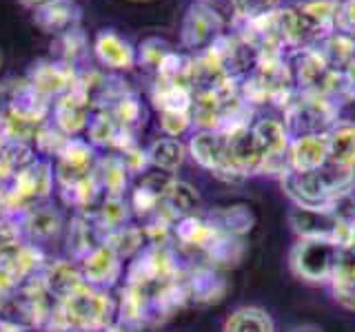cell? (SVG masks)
Instances as JSON below:
<instances>
[{"instance_id": "10", "label": "cell", "mask_w": 355, "mask_h": 332, "mask_svg": "<svg viewBox=\"0 0 355 332\" xmlns=\"http://www.w3.org/2000/svg\"><path fill=\"white\" fill-rule=\"evenodd\" d=\"M78 9L71 0H51V3L38 7L36 22L44 31L55 33V36H64L73 29H78Z\"/></svg>"}, {"instance_id": "20", "label": "cell", "mask_w": 355, "mask_h": 332, "mask_svg": "<svg viewBox=\"0 0 355 332\" xmlns=\"http://www.w3.org/2000/svg\"><path fill=\"white\" fill-rule=\"evenodd\" d=\"M85 104L87 100L78 93V89L62 100V104L58 107V118L67 131H78L85 124Z\"/></svg>"}, {"instance_id": "29", "label": "cell", "mask_w": 355, "mask_h": 332, "mask_svg": "<svg viewBox=\"0 0 355 332\" xmlns=\"http://www.w3.org/2000/svg\"><path fill=\"white\" fill-rule=\"evenodd\" d=\"M25 5H31V7H42V5H47L51 3V0H22Z\"/></svg>"}, {"instance_id": "2", "label": "cell", "mask_w": 355, "mask_h": 332, "mask_svg": "<svg viewBox=\"0 0 355 332\" xmlns=\"http://www.w3.org/2000/svg\"><path fill=\"white\" fill-rule=\"evenodd\" d=\"M293 206L329 208L340 195L355 191V166L327 162L315 171H291L280 180Z\"/></svg>"}, {"instance_id": "18", "label": "cell", "mask_w": 355, "mask_h": 332, "mask_svg": "<svg viewBox=\"0 0 355 332\" xmlns=\"http://www.w3.org/2000/svg\"><path fill=\"white\" fill-rule=\"evenodd\" d=\"M236 27L260 20L282 7V0H229Z\"/></svg>"}, {"instance_id": "24", "label": "cell", "mask_w": 355, "mask_h": 332, "mask_svg": "<svg viewBox=\"0 0 355 332\" xmlns=\"http://www.w3.org/2000/svg\"><path fill=\"white\" fill-rule=\"evenodd\" d=\"M336 29L355 38V0H338Z\"/></svg>"}, {"instance_id": "6", "label": "cell", "mask_w": 355, "mask_h": 332, "mask_svg": "<svg viewBox=\"0 0 355 332\" xmlns=\"http://www.w3.org/2000/svg\"><path fill=\"white\" fill-rule=\"evenodd\" d=\"M222 33H225V20L209 3H196L189 7L182 22V44L184 49L202 53L209 49Z\"/></svg>"}, {"instance_id": "5", "label": "cell", "mask_w": 355, "mask_h": 332, "mask_svg": "<svg viewBox=\"0 0 355 332\" xmlns=\"http://www.w3.org/2000/svg\"><path fill=\"white\" fill-rule=\"evenodd\" d=\"M336 255L338 246L331 239H297L288 255V266L297 279L329 286L333 279V268H336Z\"/></svg>"}, {"instance_id": "15", "label": "cell", "mask_w": 355, "mask_h": 332, "mask_svg": "<svg viewBox=\"0 0 355 332\" xmlns=\"http://www.w3.org/2000/svg\"><path fill=\"white\" fill-rule=\"evenodd\" d=\"M222 332H275V324L266 310L244 306L227 317Z\"/></svg>"}, {"instance_id": "13", "label": "cell", "mask_w": 355, "mask_h": 332, "mask_svg": "<svg viewBox=\"0 0 355 332\" xmlns=\"http://www.w3.org/2000/svg\"><path fill=\"white\" fill-rule=\"evenodd\" d=\"M31 89L38 95H55L73 89V71L69 64H40L31 77Z\"/></svg>"}, {"instance_id": "11", "label": "cell", "mask_w": 355, "mask_h": 332, "mask_svg": "<svg viewBox=\"0 0 355 332\" xmlns=\"http://www.w3.org/2000/svg\"><path fill=\"white\" fill-rule=\"evenodd\" d=\"M329 160L342 166H355V122L338 120L327 133Z\"/></svg>"}, {"instance_id": "30", "label": "cell", "mask_w": 355, "mask_h": 332, "mask_svg": "<svg viewBox=\"0 0 355 332\" xmlns=\"http://www.w3.org/2000/svg\"><path fill=\"white\" fill-rule=\"evenodd\" d=\"M353 243H355V221H353Z\"/></svg>"}, {"instance_id": "7", "label": "cell", "mask_w": 355, "mask_h": 332, "mask_svg": "<svg viewBox=\"0 0 355 332\" xmlns=\"http://www.w3.org/2000/svg\"><path fill=\"white\" fill-rule=\"evenodd\" d=\"M189 151L202 169L227 182H236L227 160V136L222 131H198L189 142Z\"/></svg>"}, {"instance_id": "17", "label": "cell", "mask_w": 355, "mask_h": 332, "mask_svg": "<svg viewBox=\"0 0 355 332\" xmlns=\"http://www.w3.org/2000/svg\"><path fill=\"white\" fill-rule=\"evenodd\" d=\"M153 102L160 111H189L191 113L193 93L187 86L158 80V84L153 89Z\"/></svg>"}, {"instance_id": "19", "label": "cell", "mask_w": 355, "mask_h": 332, "mask_svg": "<svg viewBox=\"0 0 355 332\" xmlns=\"http://www.w3.org/2000/svg\"><path fill=\"white\" fill-rule=\"evenodd\" d=\"M211 224H214L220 232H225V235L238 237L251 228L253 217L244 206H231V208H222L216 221H211Z\"/></svg>"}, {"instance_id": "12", "label": "cell", "mask_w": 355, "mask_h": 332, "mask_svg": "<svg viewBox=\"0 0 355 332\" xmlns=\"http://www.w3.org/2000/svg\"><path fill=\"white\" fill-rule=\"evenodd\" d=\"M313 49L329 66L344 71V66L355 58V38L336 29L322 38Z\"/></svg>"}, {"instance_id": "21", "label": "cell", "mask_w": 355, "mask_h": 332, "mask_svg": "<svg viewBox=\"0 0 355 332\" xmlns=\"http://www.w3.org/2000/svg\"><path fill=\"white\" fill-rule=\"evenodd\" d=\"M169 44H166L164 40H158V38H149V40H144L142 42V47H140V62L144 66H149V69H155L158 71L160 69V64L162 60L169 55Z\"/></svg>"}, {"instance_id": "23", "label": "cell", "mask_w": 355, "mask_h": 332, "mask_svg": "<svg viewBox=\"0 0 355 332\" xmlns=\"http://www.w3.org/2000/svg\"><path fill=\"white\" fill-rule=\"evenodd\" d=\"M169 204L175 208V210H184V213H189V210H193L198 206V193L193 191L191 186L184 184V182H173L171 191H169Z\"/></svg>"}, {"instance_id": "9", "label": "cell", "mask_w": 355, "mask_h": 332, "mask_svg": "<svg viewBox=\"0 0 355 332\" xmlns=\"http://www.w3.org/2000/svg\"><path fill=\"white\" fill-rule=\"evenodd\" d=\"M288 221H291L297 239H306V237L331 239L340 219L329 208L293 206V210L288 213Z\"/></svg>"}, {"instance_id": "14", "label": "cell", "mask_w": 355, "mask_h": 332, "mask_svg": "<svg viewBox=\"0 0 355 332\" xmlns=\"http://www.w3.org/2000/svg\"><path fill=\"white\" fill-rule=\"evenodd\" d=\"M96 53L105 64L114 69H131L136 62V51L114 31H103L96 40Z\"/></svg>"}, {"instance_id": "16", "label": "cell", "mask_w": 355, "mask_h": 332, "mask_svg": "<svg viewBox=\"0 0 355 332\" xmlns=\"http://www.w3.org/2000/svg\"><path fill=\"white\" fill-rule=\"evenodd\" d=\"M147 155H149L151 164H155L158 169H162L166 173H171V171H178L182 166L187 149L178 138H162V140H155L151 144Z\"/></svg>"}, {"instance_id": "28", "label": "cell", "mask_w": 355, "mask_h": 332, "mask_svg": "<svg viewBox=\"0 0 355 332\" xmlns=\"http://www.w3.org/2000/svg\"><path fill=\"white\" fill-rule=\"evenodd\" d=\"M344 75L349 77V82H351L353 89H355V58H353L347 66H344Z\"/></svg>"}, {"instance_id": "27", "label": "cell", "mask_w": 355, "mask_h": 332, "mask_svg": "<svg viewBox=\"0 0 355 332\" xmlns=\"http://www.w3.org/2000/svg\"><path fill=\"white\" fill-rule=\"evenodd\" d=\"M116 116H118V120L122 122V124H133V122H136L138 116H140V104L133 98H122L118 102Z\"/></svg>"}, {"instance_id": "1", "label": "cell", "mask_w": 355, "mask_h": 332, "mask_svg": "<svg viewBox=\"0 0 355 332\" xmlns=\"http://www.w3.org/2000/svg\"><path fill=\"white\" fill-rule=\"evenodd\" d=\"M338 0H300L282 5L275 11V22L286 53L313 49L315 44L336 31Z\"/></svg>"}, {"instance_id": "4", "label": "cell", "mask_w": 355, "mask_h": 332, "mask_svg": "<svg viewBox=\"0 0 355 332\" xmlns=\"http://www.w3.org/2000/svg\"><path fill=\"white\" fill-rule=\"evenodd\" d=\"M280 113L291 138L320 136V133H329V129L340 120V107L331 102L329 98L304 93L295 89V93L288 98Z\"/></svg>"}, {"instance_id": "25", "label": "cell", "mask_w": 355, "mask_h": 332, "mask_svg": "<svg viewBox=\"0 0 355 332\" xmlns=\"http://www.w3.org/2000/svg\"><path fill=\"white\" fill-rule=\"evenodd\" d=\"M329 288L342 308L353 310L355 313V277L347 282H333V284H329Z\"/></svg>"}, {"instance_id": "8", "label": "cell", "mask_w": 355, "mask_h": 332, "mask_svg": "<svg viewBox=\"0 0 355 332\" xmlns=\"http://www.w3.org/2000/svg\"><path fill=\"white\" fill-rule=\"evenodd\" d=\"M327 162H329L327 133L291 138V144H288V166H291V171H315Z\"/></svg>"}, {"instance_id": "26", "label": "cell", "mask_w": 355, "mask_h": 332, "mask_svg": "<svg viewBox=\"0 0 355 332\" xmlns=\"http://www.w3.org/2000/svg\"><path fill=\"white\" fill-rule=\"evenodd\" d=\"M60 47L67 60H73L76 55H80L85 49V36L80 33V29H73L69 33H64V36H60Z\"/></svg>"}, {"instance_id": "22", "label": "cell", "mask_w": 355, "mask_h": 332, "mask_svg": "<svg viewBox=\"0 0 355 332\" xmlns=\"http://www.w3.org/2000/svg\"><path fill=\"white\" fill-rule=\"evenodd\" d=\"M191 124H193V120L189 111H162V116H160V127L166 136H171V138L182 136Z\"/></svg>"}, {"instance_id": "3", "label": "cell", "mask_w": 355, "mask_h": 332, "mask_svg": "<svg viewBox=\"0 0 355 332\" xmlns=\"http://www.w3.org/2000/svg\"><path fill=\"white\" fill-rule=\"evenodd\" d=\"M288 64H291L297 91L329 98L338 107L349 104L355 100V89L349 82V77L344 75V71L329 66L315 49L288 53Z\"/></svg>"}]
</instances>
